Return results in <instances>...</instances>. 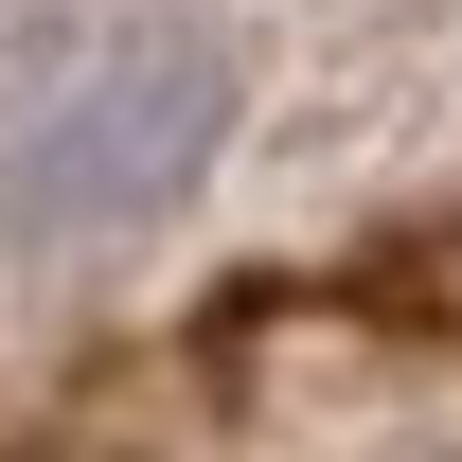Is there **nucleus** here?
<instances>
[{
    "instance_id": "f257e3e1",
    "label": "nucleus",
    "mask_w": 462,
    "mask_h": 462,
    "mask_svg": "<svg viewBox=\"0 0 462 462\" xmlns=\"http://www.w3.org/2000/svg\"><path fill=\"white\" fill-rule=\"evenodd\" d=\"M231 89H249V54L214 18H107L36 107L0 125V249L54 267V249H107V231L178 214L214 178V143H231Z\"/></svg>"
}]
</instances>
